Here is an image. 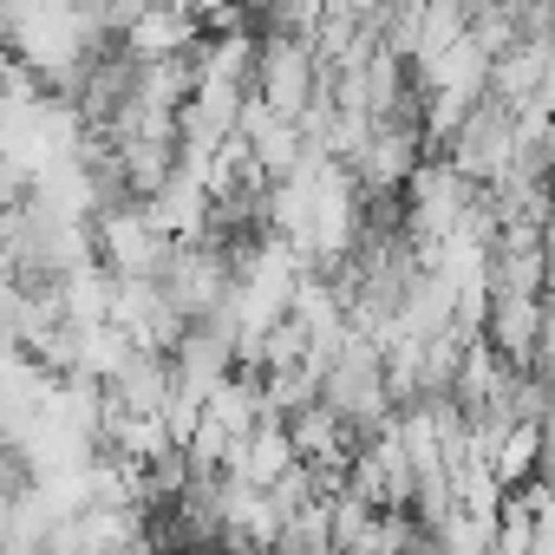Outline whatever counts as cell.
I'll return each mask as SVG.
<instances>
[{
    "mask_svg": "<svg viewBox=\"0 0 555 555\" xmlns=\"http://www.w3.org/2000/svg\"><path fill=\"white\" fill-rule=\"evenodd\" d=\"M477 334H483V347H490L496 360H509V366H529V360L548 347V308H542V295L490 288Z\"/></svg>",
    "mask_w": 555,
    "mask_h": 555,
    "instance_id": "277c9868",
    "label": "cell"
},
{
    "mask_svg": "<svg viewBox=\"0 0 555 555\" xmlns=\"http://www.w3.org/2000/svg\"><path fill=\"white\" fill-rule=\"evenodd\" d=\"M164 248H170V235L144 216V203H138V196L105 203V209L92 216V255H99L112 274H151V282H157Z\"/></svg>",
    "mask_w": 555,
    "mask_h": 555,
    "instance_id": "7a4b0ae2",
    "label": "cell"
},
{
    "mask_svg": "<svg viewBox=\"0 0 555 555\" xmlns=\"http://www.w3.org/2000/svg\"><path fill=\"white\" fill-rule=\"evenodd\" d=\"M203 40V21L190 8H177V0H151V8L118 34V47L131 60H170V53H190Z\"/></svg>",
    "mask_w": 555,
    "mask_h": 555,
    "instance_id": "5b68a950",
    "label": "cell"
},
{
    "mask_svg": "<svg viewBox=\"0 0 555 555\" xmlns=\"http://www.w3.org/2000/svg\"><path fill=\"white\" fill-rule=\"evenodd\" d=\"M242 8H255V14H261V8H268V0H242Z\"/></svg>",
    "mask_w": 555,
    "mask_h": 555,
    "instance_id": "ba28073f",
    "label": "cell"
},
{
    "mask_svg": "<svg viewBox=\"0 0 555 555\" xmlns=\"http://www.w3.org/2000/svg\"><path fill=\"white\" fill-rule=\"evenodd\" d=\"M288 464H295V438H288V425H282V418H261L248 438L229 444V464H222V470H235V477H248V483H274Z\"/></svg>",
    "mask_w": 555,
    "mask_h": 555,
    "instance_id": "8992f818",
    "label": "cell"
},
{
    "mask_svg": "<svg viewBox=\"0 0 555 555\" xmlns=\"http://www.w3.org/2000/svg\"><path fill=\"white\" fill-rule=\"evenodd\" d=\"M509 131H516L509 105H496V99L483 92V99H477V105H470V112H464L451 131H444V144H438V151H444V157H451L464 177L490 183V177L509 164Z\"/></svg>",
    "mask_w": 555,
    "mask_h": 555,
    "instance_id": "3957f363",
    "label": "cell"
},
{
    "mask_svg": "<svg viewBox=\"0 0 555 555\" xmlns=\"http://www.w3.org/2000/svg\"><path fill=\"white\" fill-rule=\"evenodd\" d=\"M144 216H151L164 235H196L203 216H209V190H203L190 170H170V177L144 196Z\"/></svg>",
    "mask_w": 555,
    "mask_h": 555,
    "instance_id": "52a82bcc",
    "label": "cell"
},
{
    "mask_svg": "<svg viewBox=\"0 0 555 555\" xmlns=\"http://www.w3.org/2000/svg\"><path fill=\"white\" fill-rule=\"evenodd\" d=\"M314 86H321V60H314V47H308L301 34H274V27H261V34H255L248 92H255L268 112L295 118V112L314 99Z\"/></svg>",
    "mask_w": 555,
    "mask_h": 555,
    "instance_id": "6da1fadb",
    "label": "cell"
}]
</instances>
